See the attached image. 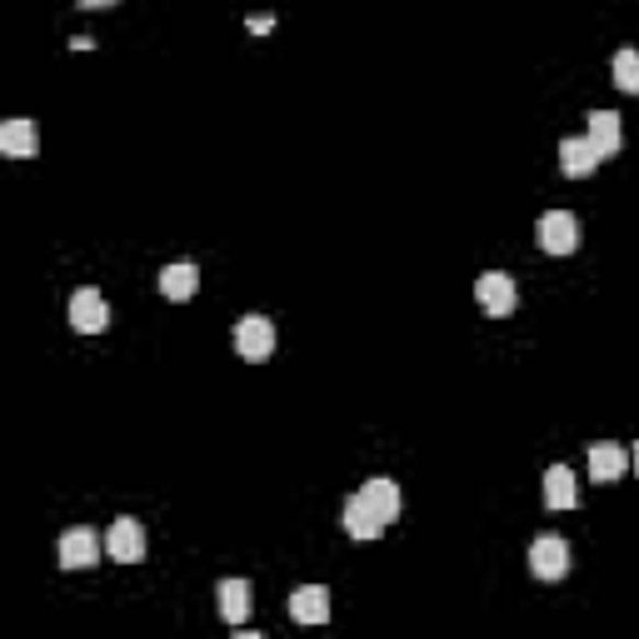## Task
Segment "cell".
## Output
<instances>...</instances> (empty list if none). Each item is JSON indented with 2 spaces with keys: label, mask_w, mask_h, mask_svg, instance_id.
Wrapping results in <instances>:
<instances>
[{
  "label": "cell",
  "mask_w": 639,
  "mask_h": 639,
  "mask_svg": "<svg viewBox=\"0 0 639 639\" xmlns=\"http://www.w3.org/2000/svg\"><path fill=\"white\" fill-rule=\"evenodd\" d=\"M600 170V150L590 135H570V140H560V175L570 180H584Z\"/></svg>",
  "instance_id": "ba28073f"
},
{
  "label": "cell",
  "mask_w": 639,
  "mask_h": 639,
  "mask_svg": "<svg viewBox=\"0 0 639 639\" xmlns=\"http://www.w3.org/2000/svg\"><path fill=\"white\" fill-rule=\"evenodd\" d=\"M615 85L625 95H639V50H619L615 56Z\"/></svg>",
  "instance_id": "ac0fdd59"
},
{
  "label": "cell",
  "mask_w": 639,
  "mask_h": 639,
  "mask_svg": "<svg viewBox=\"0 0 639 639\" xmlns=\"http://www.w3.org/2000/svg\"><path fill=\"white\" fill-rule=\"evenodd\" d=\"M80 5H85V11H105V5H111V0H80Z\"/></svg>",
  "instance_id": "d6986e66"
},
{
  "label": "cell",
  "mask_w": 639,
  "mask_h": 639,
  "mask_svg": "<svg viewBox=\"0 0 639 639\" xmlns=\"http://www.w3.org/2000/svg\"><path fill=\"white\" fill-rule=\"evenodd\" d=\"M545 505L550 510H574L580 505V484H574V475L564 470V465H550V470H545Z\"/></svg>",
  "instance_id": "9a60e30c"
},
{
  "label": "cell",
  "mask_w": 639,
  "mask_h": 639,
  "mask_svg": "<svg viewBox=\"0 0 639 639\" xmlns=\"http://www.w3.org/2000/svg\"><path fill=\"white\" fill-rule=\"evenodd\" d=\"M290 615L300 619V625H326L330 619V590L326 584H300L290 595Z\"/></svg>",
  "instance_id": "30bf717a"
},
{
  "label": "cell",
  "mask_w": 639,
  "mask_h": 639,
  "mask_svg": "<svg viewBox=\"0 0 639 639\" xmlns=\"http://www.w3.org/2000/svg\"><path fill=\"white\" fill-rule=\"evenodd\" d=\"M529 570H535L539 580H564V574H570V545H564L560 535H539L535 545H529Z\"/></svg>",
  "instance_id": "5b68a950"
},
{
  "label": "cell",
  "mask_w": 639,
  "mask_h": 639,
  "mask_svg": "<svg viewBox=\"0 0 639 639\" xmlns=\"http://www.w3.org/2000/svg\"><path fill=\"white\" fill-rule=\"evenodd\" d=\"M539 250L545 255H574L580 250V220L570 210L539 215Z\"/></svg>",
  "instance_id": "7a4b0ae2"
},
{
  "label": "cell",
  "mask_w": 639,
  "mask_h": 639,
  "mask_svg": "<svg viewBox=\"0 0 639 639\" xmlns=\"http://www.w3.org/2000/svg\"><path fill=\"white\" fill-rule=\"evenodd\" d=\"M475 300H480V310H484V315L505 320V315H515L520 290H515V281H510L505 270H484L480 281H475Z\"/></svg>",
  "instance_id": "6da1fadb"
},
{
  "label": "cell",
  "mask_w": 639,
  "mask_h": 639,
  "mask_svg": "<svg viewBox=\"0 0 639 639\" xmlns=\"http://www.w3.org/2000/svg\"><path fill=\"white\" fill-rule=\"evenodd\" d=\"M360 500L375 510V515L390 525V520H400V505H404V494H400V484L395 480H385V475H375V480H365L360 484Z\"/></svg>",
  "instance_id": "9c48e42d"
},
{
  "label": "cell",
  "mask_w": 639,
  "mask_h": 639,
  "mask_svg": "<svg viewBox=\"0 0 639 639\" xmlns=\"http://www.w3.org/2000/svg\"><path fill=\"white\" fill-rule=\"evenodd\" d=\"M105 320H111V305H105L101 290H76L70 295V326H76L80 335H101Z\"/></svg>",
  "instance_id": "52a82bcc"
},
{
  "label": "cell",
  "mask_w": 639,
  "mask_h": 639,
  "mask_svg": "<svg viewBox=\"0 0 639 639\" xmlns=\"http://www.w3.org/2000/svg\"><path fill=\"white\" fill-rule=\"evenodd\" d=\"M236 355L250 360V365H260V360L275 355V326H270L265 315H246L236 326Z\"/></svg>",
  "instance_id": "3957f363"
},
{
  "label": "cell",
  "mask_w": 639,
  "mask_h": 639,
  "mask_svg": "<svg viewBox=\"0 0 639 639\" xmlns=\"http://www.w3.org/2000/svg\"><path fill=\"white\" fill-rule=\"evenodd\" d=\"M105 555L121 564H140L146 560V529H140V520L121 515L111 529H105Z\"/></svg>",
  "instance_id": "277c9868"
},
{
  "label": "cell",
  "mask_w": 639,
  "mask_h": 639,
  "mask_svg": "<svg viewBox=\"0 0 639 639\" xmlns=\"http://www.w3.org/2000/svg\"><path fill=\"white\" fill-rule=\"evenodd\" d=\"M584 121H590V140H595L600 160H609L619 150V140H625V135H619V115L615 111H590Z\"/></svg>",
  "instance_id": "2e32d148"
},
{
  "label": "cell",
  "mask_w": 639,
  "mask_h": 639,
  "mask_svg": "<svg viewBox=\"0 0 639 639\" xmlns=\"http://www.w3.org/2000/svg\"><path fill=\"white\" fill-rule=\"evenodd\" d=\"M629 465H635V470H639V445H635V455H629Z\"/></svg>",
  "instance_id": "ffe728a7"
},
{
  "label": "cell",
  "mask_w": 639,
  "mask_h": 639,
  "mask_svg": "<svg viewBox=\"0 0 639 639\" xmlns=\"http://www.w3.org/2000/svg\"><path fill=\"white\" fill-rule=\"evenodd\" d=\"M35 146H41V140H35V125L25 121V115H15V121L0 125V150H5L11 160H31Z\"/></svg>",
  "instance_id": "7c38bea8"
},
{
  "label": "cell",
  "mask_w": 639,
  "mask_h": 639,
  "mask_svg": "<svg viewBox=\"0 0 639 639\" xmlns=\"http://www.w3.org/2000/svg\"><path fill=\"white\" fill-rule=\"evenodd\" d=\"M215 595H220V615H225V625H246V615H250V605H255V600H250V580H220V590H215Z\"/></svg>",
  "instance_id": "4fadbf2b"
},
{
  "label": "cell",
  "mask_w": 639,
  "mask_h": 639,
  "mask_svg": "<svg viewBox=\"0 0 639 639\" xmlns=\"http://www.w3.org/2000/svg\"><path fill=\"white\" fill-rule=\"evenodd\" d=\"M195 285H201V270H195L191 260H175V265L160 270V295H166V300H191Z\"/></svg>",
  "instance_id": "5bb4252c"
},
{
  "label": "cell",
  "mask_w": 639,
  "mask_h": 639,
  "mask_svg": "<svg viewBox=\"0 0 639 639\" xmlns=\"http://www.w3.org/2000/svg\"><path fill=\"white\" fill-rule=\"evenodd\" d=\"M345 535L350 539H380L385 535V520L375 515L360 494H350V500H345Z\"/></svg>",
  "instance_id": "8fae6325"
},
{
  "label": "cell",
  "mask_w": 639,
  "mask_h": 639,
  "mask_svg": "<svg viewBox=\"0 0 639 639\" xmlns=\"http://www.w3.org/2000/svg\"><path fill=\"white\" fill-rule=\"evenodd\" d=\"M101 560V535L95 529H66L60 535V570H90V564Z\"/></svg>",
  "instance_id": "8992f818"
},
{
  "label": "cell",
  "mask_w": 639,
  "mask_h": 639,
  "mask_svg": "<svg viewBox=\"0 0 639 639\" xmlns=\"http://www.w3.org/2000/svg\"><path fill=\"white\" fill-rule=\"evenodd\" d=\"M625 470H629V455L619 445H595L590 449V475H595L600 484H615Z\"/></svg>",
  "instance_id": "e0dca14e"
}]
</instances>
